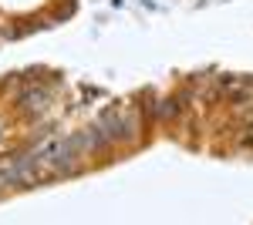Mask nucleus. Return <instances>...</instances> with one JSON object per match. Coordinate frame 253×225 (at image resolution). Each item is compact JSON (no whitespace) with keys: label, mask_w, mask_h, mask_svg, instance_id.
<instances>
[{"label":"nucleus","mask_w":253,"mask_h":225,"mask_svg":"<svg viewBox=\"0 0 253 225\" xmlns=\"http://www.w3.org/2000/svg\"><path fill=\"white\" fill-rule=\"evenodd\" d=\"M179 108H175V101H166V108H162V118H169V114H175Z\"/></svg>","instance_id":"nucleus-1"},{"label":"nucleus","mask_w":253,"mask_h":225,"mask_svg":"<svg viewBox=\"0 0 253 225\" xmlns=\"http://www.w3.org/2000/svg\"><path fill=\"white\" fill-rule=\"evenodd\" d=\"M0 182H7V171H0Z\"/></svg>","instance_id":"nucleus-2"}]
</instances>
